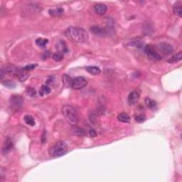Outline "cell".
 <instances>
[{
	"label": "cell",
	"mask_w": 182,
	"mask_h": 182,
	"mask_svg": "<svg viewBox=\"0 0 182 182\" xmlns=\"http://www.w3.org/2000/svg\"><path fill=\"white\" fill-rule=\"evenodd\" d=\"M117 119L120 122L124 123H129L130 122V117L126 112H121L118 115Z\"/></svg>",
	"instance_id": "ac0fdd59"
},
{
	"label": "cell",
	"mask_w": 182,
	"mask_h": 182,
	"mask_svg": "<svg viewBox=\"0 0 182 182\" xmlns=\"http://www.w3.org/2000/svg\"><path fill=\"white\" fill-rule=\"evenodd\" d=\"M90 30H91V32L94 35H95V36L104 37L107 34V31H106V29L100 26H96V25L92 26L90 28Z\"/></svg>",
	"instance_id": "ba28073f"
},
{
	"label": "cell",
	"mask_w": 182,
	"mask_h": 182,
	"mask_svg": "<svg viewBox=\"0 0 182 182\" xmlns=\"http://www.w3.org/2000/svg\"><path fill=\"white\" fill-rule=\"evenodd\" d=\"M94 9L98 15H99L100 16H103L105 15L106 12H107V8L105 4H102V3H99V4L95 5Z\"/></svg>",
	"instance_id": "7c38bea8"
},
{
	"label": "cell",
	"mask_w": 182,
	"mask_h": 182,
	"mask_svg": "<svg viewBox=\"0 0 182 182\" xmlns=\"http://www.w3.org/2000/svg\"><path fill=\"white\" fill-rule=\"evenodd\" d=\"M14 146V142L12 141V139L9 137L7 138L6 140L4 143V145H3L2 148V152L4 154H7L8 152H9L12 149Z\"/></svg>",
	"instance_id": "8fae6325"
},
{
	"label": "cell",
	"mask_w": 182,
	"mask_h": 182,
	"mask_svg": "<svg viewBox=\"0 0 182 182\" xmlns=\"http://www.w3.org/2000/svg\"><path fill=\"white\" fill-rule=\"evenodd\" d=\"M72 131H73V134L78 136H84L86 135V130L83 128H79V127H74Z\"/></svg>",
	"instance_id": "cb8c5ba5"
},
{
	"label": "cell",
	"mask_w": 182,
	"mask_h": 182,
	"mask_svg": "<svg viewBox=\"0 0 182 182\" xmlns=\"http://www.w3.org/2000/svg\"><path fill=\"white\" fill-rule=\"evenodd\" d=\"M36 66H37V64H30V65H28V66L24 67V69L27 70V71H29V70L34 69Z\"/></svg>",
	"instance_id": "f546056e"
},
{
	"label": "cell",
	"mask_w": 182,
	"mask_h": 182,
	"mask_svg": "<svg viewBox=\"0 0 182 182\" xmlns=\"http://www.w3.org/2000/svg\"><path fill=\"white\" fill-rule=\"evenodd\" d=\"M48 43H49V40H48L47 38H38L36 40V44L38 46L41 48H45Z\"/></svg>",
	"instance_id": "d4e9b609"
},
{
	"label": "cell",
	"mask_w": 182,
	"mask_h": 182,
	"mask_svg": "<svg viewBox=\"0 0 182 182\" xmlns=\"http://www.w3.org/2000/svg\"><path fill=\"white\" fill-rule=\"evenodd\" d=\"M25 91L27 95H29V96L31 97V98H33V97L36 96V90L32 87H27L26 88Z\"/></svg>",
	"instance_id": "4316f807"
},
{
	"label": "cell",
	"mask_w": 182,
	"mask_h": 182,
	"mask_svg": "<svg viewBox=\"0 0 182 182\" xmlns=\"http://www.w3.org/2000/svg\"><path fill=\"white\" fill-rule=\"evenodd\" d=\"M42 143H45L46 141V132H44L43 135H42V138H41Z\"/></svg>",
	"instance_id": "1f68e13d"
},
{
	"label": "cell",
	"mask_w": 182,
	"mask_h": 182,
	"mask_svg": "<svg viewBox=\"0 0 182 182\" xmlns=\"http://www.w3.org/2000/svg\"><path fill=\"white\" fill-rule=\"evenodd\" d=\"M181 58H182V52L181 51H179V52L177 53V54H174V56H172V57L169 58V59L167 61V62L169 63H174L181 61Z\"/></svg>",
	"instance_id": "d6986e66"
},
{
	"label": "cell",
	"mask_w": 182,
	"mask_h": 182,
	"mask_svg": "<svg viewBox=\"0 0 182 182\" xmlns=\"http://www.w3.org/2000/svg\"><path fill=\"white\" fill-rule=\"evenodd\" d=\"M158 49L165 55L171 54L174 51V48L172 47V46L166 42H162L159 44Z\"/></svg>",
	"instance_id": "9c48e42d"
},
{
	"label": "cell",
	"mask_w": 182,
	"mask_h": 182,
	"mask_svg": "<svg viewBox=\"0 0 182 182\" xmlns=\"http://www.w3.org/2000/svg\"><path fill=\"white\" fill-rule=\"evenodd\" d=\"M68 33L70 38L77 43H86L89 38L87 31L83 28L71 26L68 29Z\"/></svg>",
	"instance_id": "6da1fadb"
},
{
	"label": "cell",
	"mask_w": 182,
	"mask_h": 182,
	"mask_svg": "<svg viewBox=\"0 0 182 182\" xmlns=\"http://www.w3.org/2000/svg\"><path fill=\"white\" fill-rule=\"evenodd\" d=\"M140 98V91L138 90H135L130 93L128 95V101L129 105H133L139 101Z\"/></svg>",
	"instance_id": "52a82bcc"
},
{
	"label": "cell",
	"mask_w": 182,
	"mask_h": 182,
	"mask_svg": "<svg viewBox=\"0 0 182 182\" xmlns=\"http://www.w3.org/2000/svg\"><path fill=\"white\" fill-rule=\"evenodd\" d=\"M144 102H145L146 107H149L150 109H153L154 110V109H155L157 107V102L149 98H146Z\"/></svg>",
	"instance_id": "e0dca14e"
},
{
	"label": "cell",
	"mask_w": 182,
	"mask_h": 182,
	"mask_svg": "<svg viewBox=\"0 0 182 182\" xmlns=\"http://www.w3.org/2000/svg\"><path fill=\"white\" fill-rule=\"evenodd\" d=\"M52 58L55 61L59 62V61H62V60L63 59V54H62V53H60V52L55 53L54 54H53Z\"/></svg>",
	"instance_id": "83f0119b"
},
{
	"label": "cell",
	"mask_w": 182,
	"mask_h": 182,
	"mask_svg": "<svg viewBox=\"0 0 182 182\" xmlns=\"http://www.w3.org/2000/svg\"><path fill=\"white\" fill-rule=\"evenodd\" d=\"M51 88L49 87L48 85H43L39 91V94L41 96H44V95L49 94V93H51Z\"/></svg>",
	"instance_id": "603a6c76"
},
{
	"label": "cell",
	"mask_w": 182,
	"mask_h": 182,
	"mask_svg": "<svg viewBox=\"0 0 182 182\" xmlns=\"http://www.w3.org/2000/svg\"><path fill=\"white\" fill-rule=\"evenodd\" d=\"M56 48H58V52L62 53V54L68 52V49L66 46V44L63 41H60L58 44V45H56Z\"/></svg>",
	"instance_id": "7402d4cb"
},
{
	"label": "cell",
	"mask_w": 182,
	"mask_h": 182,
	"mask_svg": "<svg viewBox=\"0 0 182 182\" xmlns=\"http://www.w3.org/2000/svg\"><path fill=\"white\" fill-rule=\"evenodd\" d=\"M86 70L92 75H99L101 72L100 68L97 66H88L86 67Z\"/></svg>",
	"instance_id": "ffe728a7"
},
{
	"label": "cell",
	"mask_w": 182,
	"mask_h": 182,
	"mask_svg": "<svg viewBox=\"0 0 182 182\" xmlns=\"http://www.w3.org/2000/svg\"><path fill=\"white\" fill-rule=\"evenodd\" d=\"M146 120V117L144 115H139L135 117V121L138 123H142Z\"/></svg>",
	"instance_id": "f1b7e54d"
},
{
	"label": "cell",
	"mask_w": 182,
	"mask_h": 182,
	"mask_svg": "<svg viewBox=\"0 0 182 182\" xmlns=\"http://www.w3.org/2000/svg\"><path fill=\"white\" fill-rule=\"evenodd\" d=\"M181 1H177L176 3H175L173 7V12L175 15L178 16V17H181V14H182V10H181Z\"/></svg>",
	"instance_id": "9a60e30c"
},
{
	"label": "cell",
	"mask_w": 182,
	"mask_h": 182,
	"mask_svg": "<svg viewBox=\"0 0 182 182\" xmlns=\"http://www.w3.org/2000/svg\"><path fill=\"white\" fill-rule=\"evenodd\" d=\"M129 45L132 47L137 48V49H142L144 48V41L140 37H136V38H132L129 42Z\"/></svg>",
	"instance_id": "30bf717a"
},
{
	"label": "cell",
	"mask_w": 182,
	"mask_h": 182,
	"mask_svg": "<svg viewBox=\"0 0 182 182\" xmlns=\"http://www.w3.org/2000/svg\"><path fill=\"white\" fill-rule=\"evenodd\" d=\"M68 151V146L63 141H59L54 144L49 150V154L53 157H59L64 155Z\"/></svg>",
	"instance_id": "3957f363"
},
{
	"label": "cell",
	"mask_w": 182,
	"mask_h": 182,
	"mask_svg": "<svg viewBox=\"0 0 182 182\" xmlns=\"http://www.w3.org/2000/svg\"><path fill=\"white\" fill-rule=\"evenodd\" d=\"M1 83H2V85L4 86V87L9 88V89H13V88H16V83L12 80L2 81Z\"/></svg>",
	"instance_id": "484cf974"
},
{
	"label": "cell",
	"mask_w": 182,
	"mask_h": 182,
	"mask_svg": "<svg viewBox=\"0 0 182 182\" xmlns=\"http://www.w3.org/2000/svg\"><path fill=\"white\" fill-rule=\"evenodd\" d=\"M62 114L68 123L75 126L78 123V115L77 111L71 105H66L62 107Z\"/></svg>",
	"instance_id": "7a4b0ae2"
},
{
	"label": "cell",
	"mask_w": 182,
	"mask_h": 182,
	"mask_svg": "<svg viewBox=\"0 0 182 182\" xmlns=\"http://www.w3.org/2000/svg\"><path fill=\"white\" fill-rule=\"evenodd\" d=\"M88 85V81L86 78L82 76H78L73 79L72 83V88L74 90H80L86 87Z\"/></svg>",
	"instance_id": "8992f818"
},
{
	"label": "cell",
	"mask_w": 182,
	"mask_h": 182,
	"mask_svg": "<svg viewBox=\"0 0 182 182\" xmlns=\"http://www.w3.org/2000/svg\"><path fill=\"white\" fill-rule=\"evenodd\" d=\"M144 50L145 54H146V56H148V58L149 59H151L152 61H158L161 60V56L159 53H157V51L155 50L154 48L152 46L150 45H146L144 46Z\"/></svg>",
	"instance_id": "5b68a950"
},
{
	"label": "cell",
	"mask_w": 182,
	"mask_h": 182,
	"mask_svg": "<svg viewBox=\"0 0 182 182\" xmlns=\"http://www.w3.org/2000/svg\"><path fill=\"white\" fill-rule=\"evenodd\" d=\"M24 120L26 123V125H30V126H34L36 125V122H35L34 118L30 115H26L24 117Z\"/></svg>",
	"instance_id": "44dd1931"
},
{
	"label": "cell",
	"mask_w": 182,
	"mask_h": 182,
	"mask_svg": "<svg viewBox=\"0 0 182 182\" xmlns=\"http://www.w3.org/2000/svg\"><path fill=\"white\" fill-rule=\"evenodd\" d=\"M29 76V74L28 73L27 70H24V68H22V69H19V71L18 72V73H17V78L19 79V81H21V82H24V81H25L26 79L28 78Z\"/></svg>",
	"instance_id": "4fadbf2b"
},
{
	"label": "cell",
	"mask_w": 182,
	"mask_h": 182,
	"mask_svg": "<svg viewBox=\"0 0 182 182\" xmlns=\"http://www.w3.org/2000/svg\"><path fill=\"white\" fill-rule=\"evenodd\" d=\"M62 82L65 88H69L72 87L73 79H72L69 75H67V74H64L62 76Z\"/></svg>",
	"instance_id": "5bb4252c"
},
{
	"label": "cell",
	"mask_w": 182,
	"mask_h": 182,
	"mask_svg": "<svg viewBox=\"0 0 182 182\" xmlns=\"http://www.w3.org/2000/svg\"><path fill=\"white\" fill-rule=\"evenodd\" d=\"M24 99L21 95H13L9 99V106L13 111H18L22 107Z\"/></svg>",
	"instance_id": "277c9868"
},
{
	"label": "cell",
	"mask_w": 182,
	"mask_h": 182,
	"mask_svg": "<svg viewBox=\"0 0 182 182\" xmlns=\"http://www.w3.org/2000/svg\"><path fill=\"white\" fill-rule=\"evenodd\" d=\"M89 135L91 137H95L97 136V132L95 131V129H91L89 131Z\"/></svg>",
	"instance_id": "4dcf8cb0"
},
{
	"label": "cell",
	"mask_w": 182,
	"mask_h": 182,
	"mask_svg": "<svg viewBox=\"0 0 182 182\" xmlns=\"http://www.w3.org/2000/svg\"><path fill=\"white\" fill-rule=\"evenodd\" d=\"M64 12V9L62 7H58L56 9H49V14L52 17H58V16L62 15Z\"/></svg>",
	"instance_id": "2e32d148"
}]
</instances>
